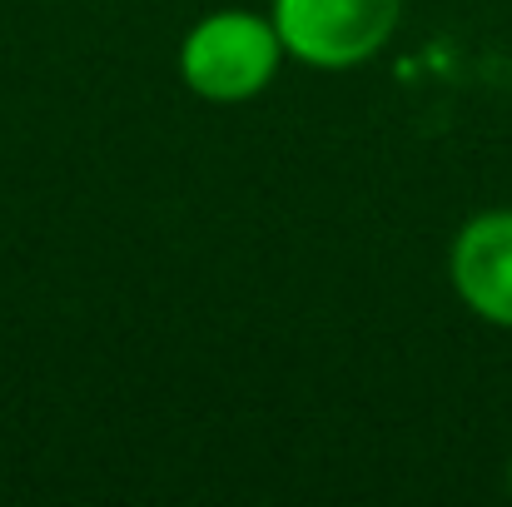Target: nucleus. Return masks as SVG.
<instances>
[{
    "label": "nucleus",
    "mask_w": 512,
    "mask_h": 507,
    "mask_svg": "<svg viewBox=\"0 0 512 507\" xmlns=\"http://www.w3.org/2000/svg\"><path fill=\"white\" fill-rule=\"evenodd\" d=\"M448 279L483 324L512 329V209L473 214L458 229L448 254Z\"/></svg>",
    "instance_id": "nucleus-3"
},
{
    "label": "nucleus",
    "mask_w": 512,
    "mask_h": 507,
    "mask_svg": "<svg viewBox=\"0 0 512 507\" xmlns=\"http://www.w3.org/2000/svg\"><path fill=\"white\" fill-rule=\"evenodd\" d=\"M508 488H512V463H508Z\"/></svg>",
    "instance_id": "nucleus-4"
},
{
    "label": "nucleus",
    "mask_w": 512,
    "mask_h": 507,
    "mask_svg": "<svg viewBox=\"0 0 512 507\" xmlns=\"http://www.w3.org/2000/svg\"><path fill=\"white\" fill-rule=\"evenodd\" d=\"M269 20L294 60L314 70H353L393 40L403 0H274Z\"/></svg>",
    "instance_id": "nucleus-2"
},
{
    "label": "nucleus",
    "mask_w": 512,
    "mask_h": 507,
    "mask_svg": "<svg viewBox=\"0 0 512 507\" xmlns=\"http://www.w3.org/2000/svg\"><path fill=\"white\" fill-rule=\"evenodd\" d=\"M284 40L274 30L269 15L254 10H214L204 20L189 25V35L179 40V75L199 100L214 105H244L259 90H269V80L284 65Z\"/></svg>",
    "instance_id": "nucleus-1"
}]
</instances>
